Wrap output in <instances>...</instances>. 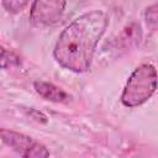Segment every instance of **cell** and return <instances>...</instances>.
<instances>
[{
	"instance_id": "cell-10",
	"label": "cell",
	"mask_w": 158,
	"mask_h": 158,
	"mask_svg": "<svg viewBox=\"0 0 158 158\" xmlns=\"http://www.w3.org/2000/svg\"><path fill=\"white\" fill-rule=\"evenodd\" d=\"M27 114H28L33 120H36L37 122H42V123H46V122H47V116H46L43 112H41V111L36 110V109H30V110H27Z\"/></svg>"
},
{
	"instance_id": "cell-7",
	"label": "cell",
	"mask_w": 158,
	"mask_h": 158,
	"mask_svg": "<svg viewBox=\"0 0 158 158\" xmlns=\"http://www.w3.org/2000/svg\"><path fill=\"white\" fill-rule=\"evenodd\" d=\"M16 64H19V57L0 44V69H5Z\"/></svg>"
},
{
	"instance_id": "cell-2",
	"label": "cell",
	"mask_w": 158,
	"mask_h": 158,
	"mask_svg": "<svg viewBox=\"0 0 158 158\" xmlns=\"http://www.w3.org/2000/svg\"><path fill=\"white\" fill-rule=\"evenodd\" d=\"M157 89V70L152 64L144 63L137 67L121 94V102L126 107H136L144 104Z\"/></svg>"
},
{
	"instance_id": "cell-1",
	"label": "cell",
	"mask_w": 158,
	"mask_h": 158,
	"mask_svg": "<svg viewBox=\"0 0 158 158\" xmlns=\"http://www.w3.org/2000/svg\"><path fill=\"white\" fill-rule=\"evenodd\" d=\"M107 25L109 15L101 10L88 11L73 20L54 44L53 57L57 63L74 73L88 72Z\"/></svg>"
},
{
	"instance_id": "cell-9",
	"label": "cell",
	"mask_w": 158,
	"mask_h": 158,
	"mask_svg": "<svg viewBox=\"0 0 158 158\" xmlns=\"http://www.w3.org/2000/svg\"><path fill=\"white\" fill-rule=\"evenodd\" d=\"M28 1L30 0H2V6L10 14H19L27 6Z\"/></svg>"
},
{
	"instance_id": "cell-8",
	"label": "cell",
	"mask_w": 158,
	"mask_h": 158,
	"mask_svg": "<svg viewBox=\"0 0 158 158\" xmlns=\"http://www.w3.org/2000/svg\"><path fill=\"white\" fill-rule=\"evenodd\" d=\"M144 20L149 30L156 31L158 26V6L157 4H153L148 6L144 11Z\"/></svg>"
},
{
	"instance_id": "cell-3",
	"label": "cell",
	"mask_w": 158,
	"mask_h": 158,
	"mask_svg": "<svg viewBox=\"0 0 158 158\" xmlns=\"http://www.w3.org/2000/svg\"><path fill=\"white\" fill-rule=\"evenodd\" d=\"M0 141L22 157H28V158L49 157V151L44 144L21 132L0 127Z\"/></svg>"
},
{
	"instance_id": "cell-4",
	"label": "cell",
	"mask_w": 158,
	"mask_h": 158,
	"mask_svg": "<svg viewBox=\"0 0 158 158\" xmlns=\"http://www.w3.org/2000/svg\"><path fill=\"white\" fill-rule=\"evenodd\" d=\"M67 0H33L30 11L31 23L36 27H47L57 23L64 10Z\"/></svg>"
},
{
	"instance_id": "cell-5",
	"label": "cell",
	"mask_w": 158,
	"mask_h": 158,
	"mask_svg": "<svg viewBox=\"0 0 158 158\" xmlns=\"http://www.w3.org/2000/svg\"><path fill=\"white\" fill-rule=\"evenodd\" d=\"M33 88H35L36 93L40 94L43 99L53 101V102H65L70 99L68 93H65L63 89H60L48 81L37 80L33 83Z\"/></svg>"
},
{
	"instance_id": "cell-6",
	"label": "cell",
	"mask_w": 158,
	"mask_h": 158,
	"mask_svg": "<svg viewBox=\"0 0 158 158\" xmlns=\"http://www.w3.org/2000/svg\"><path fill=\"white\" fill-rule=\"evenodd\" d=\"M142 38V30L139 23L132 21L130 23H127L122 32L120 33L118 38H117V43L121 48L123 49H130L131 47H135L139 43Z\"/></svg>"
}]
</instances>
